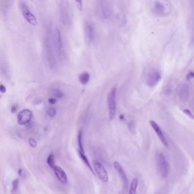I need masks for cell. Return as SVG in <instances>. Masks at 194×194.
Segmentation results:
<instances>
[{
    "instance_id": "14",
    "label": "cell",
    "mask_w": 194,
    "mask_h": 194,
    "mask_svg": "<svg viewBox=\"0 0 194 194\" xmlns=\"http://www.w3.org/2000/svg\"><path fill=\"white\" fill-rule=\"evenodd\" d=\"M150 125L151 126V127L153 128V129H154V131L156 133L158 137L159 138V139H160V141H161V142L162 143L163 145L165 147L169 148V143H168L166 138L165 137L163 131H162L161 129L159 126V125H158L154 121H153V120L150 121Z\"/></svg>"
},
{
    "instance_id": "10",
    "label": "cell",
    "mask_w": 194,
    "mask_h": 194,
    "mask_svg": "<svg viewBox=\"0 0 194 194\" xmlns=\"http://www.w3.org/2000/svg\"><path fill=\"white\" fill-rule=\"evenodd\" d=\"M158 170L161 176L163 178H167L168 175V171H169L168 164L165 158V156L163 155L162 153H161L158 156Z\"/></svg>"
},
{
    "instance_id": "34",
    "label": "cell",
    "mask_w": 194,
    "mask_h": 194,
    "mask_svg": "<svg viewBox=\"0 0 194 194\" xmlns=\"http://www.w3.org/2000/svg\"><path fill=\"white\" fill-rule=\"evenodd\" d=\"M119 119H121V120H122L123 119H124V115H123V114L120 115V116H119Z\"/></svg>"
},
{
    "instance_id": "9",
    "label": "cell",
    "mask_w": 194,
    "mask_h": 194,
    "mask_svg": "<svg viewBox=\"0 0 194 194\" xmlns=\"http://www.w3.org/2000/svg\"><path fill=\"white\" fill-rule=\"evenodd\" d=\"M54 42L57 56L62 58L63 56V43L62 34L59 29H56L54 31Z\"/></svg>"
},
{
    "instance_id": "7",
    "label": "cell",
    "mask_w": 194,
    "mask_h": 194,
    "mask_svg": "<svg viewBox=\"0 0 194 194\" xmlns=\"http://www.w3.org/2000/svg\"><path fill=\"white\" fill-rule=\"evenodd\" d=\"M93 167L94 171L99 176L100 179L104 182L106 183L108 181V175L106 170L104 166L101 164V163L98 161H93Z\"/></svg>"
},
{
    "instance_id": "15",
    "label": "cell",
    "mask_w": 194,
    "mask_h": 194,
    "mask_svg": "<svg viewBox=\"0 0 194 194\" xmlns=\"http://www.w3.org/2000/svg\"><path fill=\"white\" fill-rule=\"evenodd\" d=\"M113 166H114V169L116 170V171L118 173L119 176L123 183L124 187L125 189H127L128 187V178H127V176L125 174L124 169H122L121 164L117 161L114 162Z\"/></svg>"
},
{
    "instance_id": "17",
    "label": "cell",
    "mask_w": 194,
    "mask_h": 194,
    "mask_svg": "<svg viewBox=\"0 0 194 194\" xmlns=\"http://www.w3.org/2000/svg\"><path fill=\"white\" fill-rule=\"evenodd\" d=\"M78 153H79V156H80V158H81V160L83 161V162L86 164V166L89 169V170L92 173V174L94 175L95 173L94 171V169L92 168V167L91 166V164L89 162L87 157L85 155V153H83V152H81V151H80V150L78 151Z\"/></svg>"
},
{
    "instance_id": "26",
    "label": "cell",
    "mask_w": 194,
    "mask_h": 194,
    "mask_svg": "<svg viewBox=\"0 0 194 194\" xmlns=\"http://www.w3.org/2000/svg\"><path fill=\"white\" fill-rule=\"evenodd\" d=\"M183 112L185 114H186L188 117H190V119H194V115L189 109H184L183 111Z\"/></svg>"
},
{
    "instance_id": "29",
    "label": "cell",
    "mask_w": 194,
    "mask_h": 194,
    "mask_svg": "<svg viewBox=\"0 0 194 194\" xmlns=\"http://www.w3.org/2000/svg\"><path fill=\"white\" fill-rule=\"evenodd\" d=\"M18 174L20 176H21L22 178H25V176H26V173L24 170L23 169H20L18 170Z\"/></svg>"
},
{
    "instance_id": "5",
    "label": "cell",
    "mask_w": 194,
    "mask_h": 194,
    "mask_svg": "<svg viewBox=\"0 0 194 194\" xmlns=\"http://www.w3.org/2000/svg\"><path fill=\"white\" fill-rule=\"evenodd\" d=\"M59 12L60 19L63 24L65 26H68L71 22V13L69 9V6L66 1H61L59 2Z\"/></svg>"
},
{
    "instance_id": "3",
    "label": "cell",
    "mask_w": 194,
    "mask_h": 194,
    "mask_svg": "<svg viewBox=\"0 0 194 194\" xmlns=\"http://www.w3.org/2000/svg\"><path fill=\"white\" fill-rule=\"evenodd\" d=\"M116 93L117 88L113 87L111 89L107 97V104L109 118L112 120L116 114Z\"/></svg>"
},
{
    "instance_id": "25",
    "label": "cell",
    "mask_w": 194,
    "mask_h": 194,
    "mask_svg": "<svg viewBox=\"0 0 194 194\" xmlns=\"http://www.w3.org/2000/svg\"><path fill=\"white\" fill-rule=\"evenodd\" d=\"M47 113L48 114V116L50 117H51V118H53L55 116L56 114V109L54 107H50L47 111Z\"/></svg>"
},
{
    "instance_id": "13",
    "label": "cell",
    "mask_w": 194,
    "mask_h": 194,
    "mask_svg": "<svg viewBox=\"0 0 194 194\" xmlns=\"http://www.w3.org/2000/svg\"><path fill=\"white\" fill-rule=\"evenodd\" d=\"M32 113L30 110L25 109L19 113L17 116V122L19 125H24L28 124L32 119Z\"/></svg>"
},
{
    "instance_id": "11",
    "label": "cell",
    "mask_w": 194,
    "mask_h": 194,
    "mask_svg": "<svg viewBox=\"0 0 194 194\" xmlns=\"http://www.w3.org/2000/svg\"><path fill=\"white\" fill-rule=\"evenodd\" d=\"M176 94L179 99L182 102L187 101L190 97V87L187 84L181 83L176 89Z\"/></svg>"
},
{
    "instance_id": "4",
    "label": "cell",
    "mask_w": 194,
    "mask_h": 194,
    "mask_svg": "<svg viewBox=\"0 0 194 194\" xmlns=\"http://www.w3.org/2000/svg\"><path fill=\"white\" fill-rule=\"evenodd\" d=\"M19 8L22 14V15L30 25L32 26H37L38 24L37 19L34 14L31 12L29 9V7L27 4L24 1L19 2Z\"/></svg>"
},
{
    "instance_id": "12",
    "label": "cell",
    "mask_w": 194,
    "mask_h": 194,
    "mask_svg": "<svg viewBox=\"0 0 194 194\" xmlns=\"http://www.w3.org/2000/svg\"><path fill=\"white\" fill-rule=\"evenodd\" d=\"M162 76L161 72L158 70H151L148 75L146 83L150 87H154L161 80Z\"/></svg>"
},
{
    "instance_id": "1",
    "label": "cell",
    "mask_w": 194,
    "mask_h": 194,
    "mask_svg": "<svg viewBox=\"0 0 194 194\" xmlns=\"http://www.w3.org/2000/svg\"><path fill=\"white\" fill-rule=\"evenodd\" d=\"M44 47L47 61L51 69H55L57 65V54H56L54 34H53L51 25L46 26L45 34L44 37Z\"/></svg>"
},
{
    "instance_id": "20",
    "label": "cell",
    "mask_w": 194,
    "mask_h": 194,
    "mask_svg": "<svg viewBox=\"0 0 194 194\" xmlns=\"http://www.w3.org/2000/svg\"><path fill=\"white\" fill-rule=\"evenodd\" d=\"M138 184V180L137 178H134L131 181L129 194H136Z\"/></svg>"
},
{
    "instance_id": "27",
    "label": "cell",
    "mask_w": 194,
    "mask_h": 194,
    "mask_svg": "<svg viewBox=\"0 0 194 194\" xmlns=\"http://www.w3.org/2000/svg\"><path fill=\"white\" fill-rule=\"evenodd\" d=\"M29 145L31 146V148H35L37 146V141H35V139H34L32 138H29Z\"/></svg>"
},
{
    "instance_id": "21",
    "label": "cell",
    "mask_w": 194,
    "mask_h": 194,
    "mask_svg": "<svg viewBox=\"0 0 194 194\" xmlns=\"http://www.w3.org/2000/svg\"><path fill=\"white\" fill-rule=\"evenodd\" d=\"M51 94L52 97L55 99H62L64 96V94L61 90L58 88H54L51 91Z\"/></svg>"
},
{
    "instance_id": "2",
    "label": "cell",
    "mask_w": 194,
    "mask_h": 194,
    "mask_svg": "<svg viewBox=\"0 0 194 194\" xmlns=\"http://www.w3.org/2000/svg\"><path fill=\"white\" fill-rule=\"evenodd\" d=\"M151 10L157 17H166L171 12L172 6L168 1H154L151 4Z\"/></svg>"
},
{
    "instance_id": "18",
    "label": "cell",
    "mask_w": 194,
    "mask_h": 194,
    "mask_svg": "<svg viewBox=\"0 0 194 194\" xmlns=\"http://www.w3.org/2000/svg\"><path fill=\"white\" fill-rule=\"evenodd\" d=\"M192 18H191V28L190 42L192 45H194V1L192 2Z\"/></svg>"
},
{
    "instance_id": "6",
    "label": "cell",
    "mask_w": 194,
    "mask_h": 194,
    "mask_svg": "<svg viewBox=\"0 0 194 194\" xmlns=\"http://www.w3.org/2000/svg\"><path fill=\"white\" fill-rule=\"evenodd\" d=\"M97 5V12L100 17L104 19L109 18L111 13L108 1H98Z\"/></svg>"
},
{
    "instance_id": "8",
    "label": "cell",
    "mask_w": 194,
    "mask_h": 194,
    "mask_svg": "<svg viewBox=\"0 0 194 194\" xmlns=\"http://www.w3.org/2000/svg\"><path fill=\"white\" fill-rule=\"evenodd\" d=\"M84 34L86 41L88 44L93 42L96 37L94 26L92 22L86 21L84 24Z\"/></svg>"
},
{
    "instance_id": "28",
    "label": "cell",
    "mask_w": 194,
    "mask_h": 194,
    "mask_svg": "<svg viewBox=\"0 0 194 194\" xmlns=\"http://www.w3.org/2000/svg\"><path fill=\"white\" fill-rule=\"evenodd\" d=\"M76 4V6L77 7L79 10L80 12H82L83 10V2L81 1H75Z\"/></svg>"
},
{
    "instance_id": "32",
    "label": "cell",
    "mask_w": 194,
    "mask_h": 194,
    "mask_svg": "<svg viewBox=\"0 0 194 194\" xmlns=\"http://www.w3.org/2000/svg\"><path fill=\"white\" fill-rule=\"evenodd\" d=\"M49 103L51 104L54 105V104H56V99H55V98H54V97H51V98H50V99H49Z\"/></svg>"
},
{
    "instance_id": "16",
    "label": "cell",
    "mask_w": 194,
    "mask_h": 194,
    "mask_svg": "<svg viewBox=\"0 0 194 194\" xmlns=\"http://www.w3.org/2000/svg\"><path fill=\"white\" fill-rule=\"evenodd\" d=\"M53 170L58 179L63 184H66L68 181V179L65 171L60 167L57 166H55Z\"/></svg>"
},
{
    "instance_id": "23",
    "label": "cell",
    "mask_w": 194,
    "mask_h": 194,
    "mask_svg": "<svg viewBox=\"0 0 194 194\" xmlns=\"http://www.w3.org/2000/svg\"><path fill=\"white\" fill-rule=\"evenodd\" d=\"M19 183V181L17 178H16L13 181L12 188V191H11L12 194H18Z\"/></svg>"
},
{
    "instance_id": "22",
    "label": "cell",
    "mask_w": 194,
    "mask_h": 194,
    "mask_svg": "<svg viewBox=\"0 0 194 194\" xmlns=\"http://www.w3.org/2000/svg\"><path fill=\"white\" fill-rule=\"evenodd\" d=\"M77 143H78V146L79 148V150L81 151L83 153H85L84 147H83V131L80 129L78 132L77 134Z\"/></svg>"
},
{
    "instance_id": "24",
    "label": "cell",
    "mask_w": 194,
    "mask_h": 194,
    "mask_svg": "<svg viewBox=\"0 0 194 194\" xmlns=\"http://www.w3.org/2000/svg\"><path fill=\"white\" fill-rule=\"evenodd\" d=\"M47 163L49 167L54 169L55 166V161H54V156L53 154H50L47 158Z\"/></svg>"
},
{
    "instance_id": "19",
    "label": "cell",
    "mask_w": 194,
    "mask_h": 194,
    "mask_svg": "<svg viewBox=\"0 0 194 194\" xmlns=\"http://www.w3.org/2000/svg\"><path fill=\"white\" fill-rule=\"evenodd\" d=\"M79 81L80 82V83L82 84H83V85L87 84L89 81V80H90V75H89V74L87 72H83L82 74L79 75Z\"/></svg>"
},
{
    "instance_id": "30",
    "label": "cell",
    "mask_w": 194,
    "mask_h": 194,
    "mask_svg": "<svg viewBox=\"0 0 194 194\" xmlns=\"http://www.w3.org/2000/svg\"><path fill=\"white\" fill-rule=\"evenodd\" d=\"M193 78H194V72H190V73L188 74V75H187V80H190Z\"/></svg>"
},
{
    "instance_id": "31",
    "label": "cell",
    "mask_w": 194,
    "mask_h": 194,
    "mask_svg": "<svg viewBox=\"0 0 194 194\" xmlns=\"http://www.w3.org/2000/svg\"><path fill=\"white\" fill-rule=\"evenodd\" d=\"M0 91H1V92L2 93H3V94H4V93H6V87H5V86H4V85H3V84H2L0 85Z\"/></svg>"
},
{
    "instance_id": "33",
    "label": "cell",
    "mask_w": 194,
    "mask_h": 194,
    "mask_svg": "<svg viewBox=\"0 0 194 194\" xmlns=\"http://www.w3.org/2000/svg\"><path fill=\"white\" fill-rule=\"evenodd\" d=\"M17 106H15V105H13V106L12 107V109H11V111L12 113H15L17 111Z\"/></svg>"
}]
</instances>
